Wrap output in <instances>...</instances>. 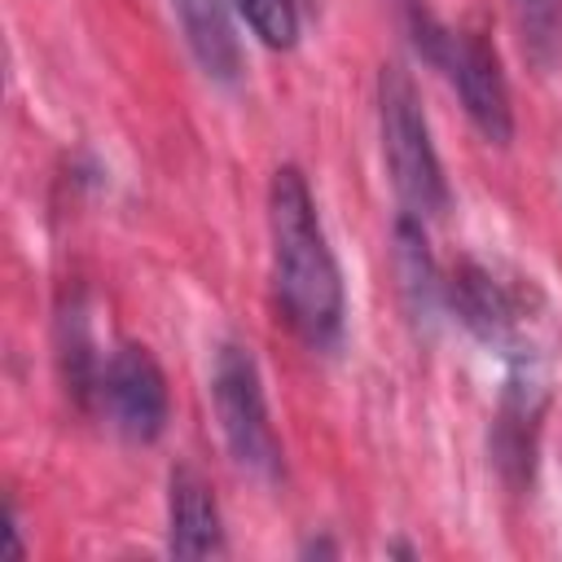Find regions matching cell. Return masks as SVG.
<instances>
[{
	"mask_svg": "<svg viewBox=\"0 0 562 562\" xmlns=\"http://www.w3.org/2000/svg\"><path fill=\"white\" fill-rule=\"evenodd\" d=\"M92 395L101 400L105 422L132 443H154L167 430V417H171L167 378L158 360L136 342H123L101 360Z\"/></svg>",
	"mask_w": 562,
	"mask_h": 562,
	"instance_id": "5b68a950",
	"label": "cell"
},
{
	"mask_svg": "<svg viewBox=\"0 0 562 562\" xmlns=\"http://www.w3.org/2000/svg\"><path fill=\"white\" fill-rule=\"evenodd\" d=\"M448 303L457 307L461 325L483 338L487 347H501L505 356L522 351V299L483 263H461L448 281Z\"/></svg>",
	"mask_w": 562,
	"mask_h": 562,
	"instance_id": "52a82bcc",
	"label": "cell"
},
{
	"mask_svg": "<svg viewBox=\"0 0 562 562\" xmlns=\"http://www.w3.org/2000/svg\"><path fill=\"white\" fill-rule=\"evenodd\" d=\"M211 404H215V422L228 443V457L259 483H277L285 470V457H281V439L272 430L263 373H259V360L250 356V347L224 342L215 351Z\"/></svg>",
	"mask_w": 562,
	"mask_h": 562,
	"instance_id": "277c9868",
	"label": "cell"
},
{
	"mask_svg": "<svg viewBox=\"0 0 562 562\" xmlns=\"http://www.w3.org/2000/svg\"><path fill=\"white\" fill-rule=\"evenodd\" d=\"M171 13L202 75L215 83H233L241 70V44L228 18V0H171Z\"/></svg>",
	"mask_w": 562,
	"mask_h": 562,
	"instance_id": "9c48e42d",
	"label": "cell"
},
{
	"mask_svg": "<svg viewBox=\"0 0 562 562\" xmlns=\"http://www.w3.org/2000/svg\"><path fill=\"white\" fill-rule=\"evenodd\" d=\"M404 22L413 31V48L452 83V92L461 97L479 136L492 145H509L514 140V101H509V83H505L496 48L474 31L443 26L422 0H404Z\"/></svg>",
	"mask_w": 562,
	"mask_h": 562,
	"instance_id": "3957f363",
	"label": "cell"
},
{
	"mask_svg": "<svg viewBox=\"0 0 562 562\" xmlns=\"http://www.w3.org/2000/svg\"><path fill=\"white\" fill-rule=\"evenodd\" d=\"M395 277H400V294L404 307L417 325H430L439 316V307L448 303V281L435 268V255L426 246V228L413 215L395 220Z\"/></svg>",
	"mask_w": 562,
	"mask_h": 562,
	"instance_id": "30bf717a",
	"label": "cell"
},
{
	"mask_svg": "<svg viewBox=\"0 0 562 562\" xmlns=\"http://www.w3.org/2000/svg\"><path fill=\"white\" fill-rule=\"evenodd\" d=\"M378 132H382V158H386V176L391 189L404 206V215L413 220H435L448 211L452 193H448V176L422 110V92L413 83V75L400 61H386L378 70Z\"/></svg>",
	"mask_w": 562,
	"mask_h": 562,
	"instance_id": "7a4b0ae2",
	"label": "cell"
},
{
	"mask_svg": "<svg viewBox=\"0 0 562 562\" xmlns=\"http://www.w3.org/2000/svg\"><path fill=\"white\" fill-rule=\"evenodd\" d=\"M522 44L536 66L562 61V0H509Z\"/></svg>",
	"mask_w": 562,
	"mask_h": 562,
	"instance_id": "8fae6325",
	"label": "cell"
},
{
	"mask_svg": "<svg viewBox=\"0 0 562 562\" xmlns=\"http://www.w3.org/2000/svg\"><path fill=\"white\" fill-rule=\"evenodd\" d=\"M272 294L285 325L316 351H334L347 325V290L325 237L316 198L299 167H277L268 180Z\"/></svg>",
	"mask_w": 562,
	"mask_h": 562,
	"instance_id": "6da1fadb",
	"label": "cell"
},
{
	"mask_svg": "<svg viewBox=\"0 0 562 562\" xmlns=\"http://www.w3.org/2000/svg\"><path fill=\"white\" fill-rule=\"evenodd\" d=\"M167 549L176 558L224 553V522L215 492L193 465H176L167 479Z\"/></svg>",
	"mask_w": 562,
	"mask_h": 562,
	"instance_id": "ba28073f",
	"label": "cell"
},
{
	"mask_svg": "<svg viewBox=\"0 0 562 562\" xmlns=\"http://www.w3.org/2000/svg\"><path fill=\"white\" fill-rule=\"evenodd\" d=\"M246 26L268 48H294L299 44V4L294 0H233Z\"/></svg>",
	"mask_w": 562,
	"mask_h": 562,
	"instance_id": "7c38bea8",
	"label": "cell"
},
{
	"mask_svg": "<svg viewBox=\"0 0 562 562\" xmlns=\"http://www.w3.org/2000/svg\"><path fill=\"white\" fill-rule=\"evenodd\" d=\"M540 417H544V373L531 347L509 356V378H505V395H501V413H496V465L505 470V479L518 487L531 479V461H536V435H540Z\"/></svg>",
	"mask_w": 562,
	"mask_h": 562,
	"instance_id": "8992f818",
	"label": "cell"
}]
</instances>
